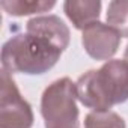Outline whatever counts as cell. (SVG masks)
Wrapping results in <instances>:
<instances>
[{"label":"cell","instance_id":"cell-1","mask_svg":"<svg viewBox=\"0 0 128 128\" xmlns=\"http://www.w3.org/2000/svg\"><path fill=\"white\" fill-rule=\"evenodd\" d=\"M78 101L92 112H110L128 100V63L120 59L106 62L100 70H90L76 83Z\"/></svg>","mask_w":128,"mask_h":128},{"label":"cell","instance_id":"cell-2","mask_svg":"<svg viewBox=\"0 0 128 128\" xmlns=\"http://www.w3.org/2000/svg\"><path fill=\"white\" fill-rule=\"evenodd\" d=\"M60 54L62 51L48 39L27 32L18 33L2 47V66L9 74L41 76L56 65Z\"/></svg>","mask_w":128,"mask_h":128},{"label":"cell","instance_id":"cell-3","mask_svg":"<svg viewBox=\"0 0 128 128\" xmlns=\"http://www.w3.org/2000/svg\"><path fill=\"white\" fill-rule=\"evenodd\" d=\"M76 83L62 77L48 84L41 96V114L45 128H80Z\"/></svg>","mask_w":128,"mask_h":128},{"label":"cell","instance_id":"cell-4","mask_svg":"<svg viewBox=\"0 0 128 128\" xmlns=\"http://www.w3.org/2000/svg\"><path fill=\"white\" fill-rule=\"evenodd\" d=\"M33 112L21 96L11 74L2 68L0 86V128H32Z\"/></svg>","mask_w":128,"mask_h":128},{"label":"cell","instance_id":"cell-5","mask_svg":"<svg viewBox=\"0 0 128 128\" xmlns=\"http://www.w3.org/2000/svg\"><path fill=\"white\" fill-rule=\"evenodd\" d=\"M82 42L86 53L95 60H110L120 44V35L101 21L88 26L82 33Z\"/></svg>","mask_w":128,"mask_h":128},{"label":"cell","instance_id":"cell-6","mask_svg":"<svg viewBox=\"0 0 128 128\" xmlns=\"http://www.w3.org/2000/svg\"><path fill=\"white\" fill-rule=\"evenodd\" d=\"M26 32L48 39L60 51L70 45V29L57 15H41L30 18L26 24Z\"/></svg>","mask_w":128,"mask_h":128},{"label":"cell","instance_id":"cell-7","mask_svg":"<svg viewBox=\"0 0 128 128\" xmlns=\"http://www.w3.org/2000/svg\"><path fill=\"white\" fill-rule=\"evenodd\" d=\"M63 11L76 29L84 30L88 26L100 21L101 2L100 0H66Z\"/></svg>","mask_w":128,"mask_h":128},{"label":"cell","instance_id":"cell-8","mask_svg":"<svg viewBox=\"0 0 128 128\" xmlns=\"http://www.w3.org/2000/svg\"><path fill=\"white\" fill-rule=\"evenodd\" d=\"M0 5L9 15L23 17L47 12L56 5V2L54 0H3Z\"/></svg>","mask_w":128,"mask_h":128},{"label":"cell","instance_id":"cell-9","mask_svg":"<svg viewBox=\"0 0 128 128\" xmlns=\"http://www.w3.org/2000/svg\"><path fill=\"white\" fill-rule=\"evenodd\" d=\"M107 23L120 38H128V0H113L108 3Z\"/></svg>","mask_w":128,"mask_h":128},{"label":"cell","instance_id":"cell-10","mask_svg":"<svg viewBox=\"0 0 128 128\" xmlns=\"http://www.w3.org/2000/svg\"><path fill=\"white\" fill-rule=\"evenodd\" d=\"M84 128H125V120L114 112H90L84 119Z\"/></svg>","mask_w":128,"mask_h":128},{"label":"cell","instance_id":"cell-11","mask_svg":"<svg viewBox=\"0 0 128 128\" xmlns=\"http://www.w3.org/2000/svg\"><path fill=\"white\" fill-rule=\"evenodd\" d=\"M124 60L128 63V45H126V50H125V53H124Z\"/></svg>","mask_w":128,"mask_h":128}]
</instances>
